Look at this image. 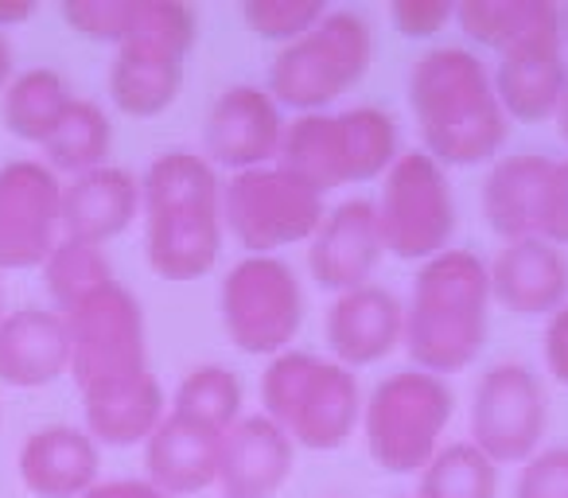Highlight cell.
I'll use <instances>...</instances> for the list:
<instances>
[{
    "label": "cell",
    "mask_w": 568,
    "mask_h": 498,
    "mask_svg": "<svg viewBox=\"0 0 568 498\" xmlns=\"http://www.w3.org/2000/svg\"><path fill=\"white\" fill-rule=\"evenodd\" d=\"M409 110L425 152L440 167H471L498 156L510 118L487 63L467 48H433L409 71Z\"/></svg>",
    "instance_id": "6da1fadb"
},
{
    "label": "cell",
    "mask_w": 568,
    "mask_h": 498,
    "mask_svg": "<svg viewBox=\"0 0 568 498\" xmlns=\"http://www.w3.org/2000/svg\"><path fill=\"white\" fill-rule=\"evenodd\" d=\"M149 214V265L164 281H195L222 254V183L195 152H164L141 180Z\"/></svg>",
    "instance_id": "7a4b0ae2"
},
{
    "label": "cell",
    "mask_w": 568,
    "mask_h": 498,
    "mask_svg": "<svg viewBox=\"0 0 568 498\" xmlns=\"http://www.w3.org/2000/svg\"><path fill=\"white\" fill-rule=\"evenodd\" d=\"M487 265L471 250H444L425 262L405 308V350L425 374H456L479 358L490 319Z\"/></svg>",
    "instance_id": "3957f363"
},
{
    "label": "cell",
    "mask_w": 568,
    "mask_h": 498,
    "mask_svg": "<svg viewBox=\"0 0 568 498\" xmlns=\"http://www.w3.org/2000/svg\"><path fill=\"white\" fill-rule=\"evenodd\" d=\"M261 405L288 440L312 451L343 448L363 417L355 374L308 350H284L265 366Z\"/></svg>",
    "instance_id": "277c9868"
},
{
    "label": "cell",
    "mask_w": 568,
    "mask_h": 498,
    "mask_svg": "<svg viewBox=\"0 0 568 498\" xmlns=\"http://www.w3.org/2000/svg\"><path fill=\"white\" fill-rule=\"evenodd\" d=\"M374 59V35L358 12H324L312 32L284 43L268 67V94L276 105L301 113H324L351 87L366 79Z\"/></svg>",
    "instance_id": "5b68a950"
},
{
    "label": "cell",
    "mask_w": 568,
    "mask_h": 498,
    "mask_svg": "<svg viewBox=\"0 0 568 498\" xmlns=\"http://www.w3.org/2000/svg\"><path fill=\"white\" fill-rule=\"evenodd\" d=\"M456 397L448 382L425 370H397L378 382L363 405V433L371 459L389 475H417L440 451Z\"/></svg>",
    "instance_id": "8992f818"
},
{
    "label": "cell",
    "mask_w": 568,
    "mask_h": 498,
    "mask_svg": "<svg viewBox=\"0 0 568 498\" xmlns=\"http://www.w3.org/2000/svg\"><path fill=\"white\" fill-rule=\"evenodd\" d=\"M382 250L402 262H433L456 234V199L444 167L425 149L402 152L374 203Z\"/></svg>",
    "instance_id": "52a82bcc"
},
{
    "label": "cell",
    "mask_w": 568,
    "mask_h": 498,
    "mask_svg": "<svg viewBox=\"0 0 568 498\" xmlns=\"http://www.w3.org/2000/svg\"><path fill=\"white\" fill-rule=\"evenodd\" d=\"M324 222V195L284 167H253L222 187V226L250 257H273L293 242H312Z\"/></svg>",
    "instance_id": "ba28073f"
},
{
    "label": "cell",
    "mask_w": 568,
    "mask_h": 498,
    "mask_svg": "<svg viewBox=\"0 0 568 498\" xmlns=\"http://www.w3.org/2000/svg\"><path fill=\"white\" fill-rule=\"evenodd\" d=\"M63 319L71 335V378L82 397L121 386L136 374H149L144 312L136 296L118 281L63 312Z\"/></svg>",
    "instance_id": "9c48e42d"
},
{
    "label": "cell",
    "mask_w": 568,
    "mask_h": 498,
    "mask_svg": "<svg viewBox=\"0 0 568 498\" xmlns=\"http://www.w3.org/2000/svg\"><path fill=\"white\" fill-rule=\"evenodd\" d=\"M222 327L242 355H284L304 324V288L281 257H242L222 277Z\"/></svg>",
    "instance_id": "30bf717a"
},
{
    "label": "cell",
    "mask_w": 568,
    "mask_h": 498,
    "mask_svg": "<svg viewBox=\"0 0 568 498\" xmlns=\"http://www.w3.org/2000/svg\"><path fill=\"white\" fill-rule=\"evenodd\" d=\"M549 428V402L537 374L521 363H498L471 397V444L495 464H526Z\"/></svg>",
    "instance_id": "8fae6325"
},
{
    "label": "cell",
    "mask_w": 568,
    "mask_h": 498,
    "mask_svg": "<svg viewBox=\"0 0 568 498\" xmlns=\"http://www.w3.org/2000/svg\"><path fill=\"white\" fill-rule=\"evenodd\" d=\"M63 183L40 160L0 167V270L43 265L59 242Z\"/></svg>",
    "instance_id": "7c38bea8"
},
{
    "label": "cell",
    "mask_w": 568,
    "mask_h": 498,
    "mask_svg": "<svg viewBox=\"0 0 568 498\" xmlns=\"http://www.w3.org/2000/svg\"><path fill=\"white\" fill-rule=\"evenodd\" d=\"M495 94L506 118L514 121H545L557 118V105L568 87L565 67V32H560V9L552 4L518 43L498 55Z\"/></svg>",
    "instance_id": "4fadbf2b"
},
{
    "label": "cell",
    "mask_w": 568,
    "mask_h": 498,
    "mask_svg": "<svg viewBox=\"0 0 568 498\" xmlns=\"http://www.w3.org/2000/svg\"><path fill=\"white\" fill-rule=\"evenodd\" d=\"M206 156L230 172H253L276 160L284 141L281 105L261 87H230L206 113Z\"/></svg>",
    "instance_id": "5bb4252c"
},
{
    "label": "cell",
    "mask_w": 568,
    "mask_h": 498,
    "mask_svg": "<svg viewBox=\"0 0 568 498\" xmlns=\"http://www.w3.org/2000/svg\"><path fill=\"white\" fill-rule=\"evenodd\" d=\"M382 250L378 214L371 199H347L335 211L324 214L320 230L308 242V270L320 288L351 293L371 281Z\"/></svg>",
    "instance_id": "9a60e30c"
},
{
    "label": "cell",
    "mask_w": 568,
    "mask_h": 498,
    "mask_svg": "<svg viewBox=\"0 0 568 498\" xmlns=\"http://www.w3.org/2000/svg\"><path fill=\"white\" fill-rule=\"evenodd\" d=\"M490 301L514 316H552L568 301V257L545 237L506 242L487 265Z\"/></svg>",
    "instance_id": "2e32d148"
},
{
    "label": "cell",
    "mask_w": 568,
    "mask_h": 498,
    "mask_svg": "<svg viewBox=\"0 0 568 498\" xmlns=\"http://www.w3.org/2000/svg\"><path fill=\"white\" fill-rule=\"evenodd\" d=\"M405 339V308L389 288L363 285L339 293L327 308V347L335 363L355 370L374 366L397 350Z\"/></svg>",
    "instance_id": "e0dca14e"
},
{
    "label": "cell",
    "mask_w": 568,
    "mask_h": 498,
    "mask_svg": "<svg viewBox=\"0 0 568 498\" xmlns=\"http://www.w3.org/2000/svg\"><path fill=\"white\" fill-rule=\"evenodd\" d=\"M296 459V444L265 417H242L230 433H222L219 490L222 498H273L288 482Z\"/></svg>",
    "instance_id": "ac0fdd59"
},
{
    "label": "cell",
    "mask_w": 568,
    "mask_h": 498,
    "mask_svg": "<svg viewBox=\"0 0 568 498\" xmlns=\"http://www.w3.org/2000/svg\"><path fill=\"white\" fill-rule=\"evenodd\" d=\"M141 211V183L125 167H94L74 175L63 187L59 203V226L63 237L87 245H102L110 237L125 234Z\"/></svg>",
    "instance_id": "d6986e66"
},
{
    "label": "cell",
    "mask_w": 568,
    "mask_h": 498,
    "mask_svg": "<svg viewBox=\"0 0 568 498\" xmlns=\"http://www.w3.org/2000/svg\"><path fill=\"white\" fill-rule=\"evenodd\" d=\"M219 456H222V433L168 413L156 425V433L144 440V467L149 482L164 495H195L219 482Z\"/></svg>",
    "instance_id": "ffe728a7"
},
{
    "label": "cell",
    "mask_w": 568,
    "mask_h": 498,
    "mask_svg": "<svg viewBox=\"0 0 568 498\" xmlns=\"http://www.w3.org/2000/svg\"><path fill=\"white\" fill-rule=\"evenodd\" d=\"M71 370V335L59 312L20 308L0 319V382L17 389L51 386Z\"/></svg>",
    "instance_id": "44dd1931"
},
{
    "label": "cell",
    "mask_w": 568,
    "mask_h": 498,
    "mask_svg": "<svg viewBox=\"0 0 568 498\" xmlns=\"http://www.w3.org/2000/svg\"><path fill=\"white\" fill-rule=\"evenodd\" d=\"M20 479L40 498H79L98 482V444L82 428L48 425L20 448Z\"/></svg>",
    "instance_id": "7402d4cb"
},
{
    "label": "cell",
    "mask_w": 568,
    "mask_h": 498,
    "mask_svg": "<svg viewBox=\"0 0 568 498\" xmlns=\"http://www.w3.org/2000/svg\"><path fill=\"white\" fill-rule=\"evenodd\" d=\"M552 160L537 152H518L490 167L483 183V214L503 242L537 237V214H541L545 183H549Z\"/></svg>",
    "instance_id": "603a6c76"
},
{
    "label": "cell",
    "mask_w": 568,
    "mask_h": 498,
    "mask_svg": "<svg viewBox=\"0 0 568 498\" xmlns=\"http://www.w3.org/2000/svg\"><path fill=\"white\" fill-rule=\"evenodd\" d=\"M183 59L149 43H121L110 63V98L129 118H156L180 98Z\"/></svg>",
    "instance_id": "cb8c5ba5"
},
{
    "label": "cell",
    "mask_w": 568,
    "mask_h": 498,
    "mask_svg": "<svg viewBox=\"0 0 568 498\" xmlns=\"http://www.w3.org/2000/svg\"><path fill=\"white\" fill-rule=\"evenodd\" d=\"M87 402V436L90 440L113 444V448H129L141 444L156 433V425L168 417L164 413V389L149 374L110 386L102 394L82 397Z\"/></svg>",
    "instance_id": "d4e9b609"
},
{
    "label": "cell",
    "mask_w": 568,
    "mask_h": 498,
    "mask_svg": "<svg viewBox=\"0 0 568 498\" xmlns=\"http://www.w3.org/2000/svg\"><path fill=\"white\" fill-rule=\"evenodd\" d=\"M276 167L301 175L320 195H327L335 187H347L339 118L335 113H301L293 125H284Z\"/></svg>",
    "instance_id": "484cf974"
},
{
    "label": "cell",
    "mask_w": 568,
    "mask_h": 498,
    "mask_svg": "<svg viewBox=\"0 0 568 498\" xmlns=\"http://www.w3.org/2000/svg\"><path fill=\"white\" fill-rule=\"evenodd\" d=\"M110 144H113V129L110 118L102 113V105L74 98L63 118H59V125L51 129V136L43 141V156H48L51 172L82 175V172H94V167H105Z\"/></svg>",
    "instance_id": "4316f807"
},
{
    "label": "cell",
    "mask_w": 568,
    "mask_h": 498,
    "mask_svg": "<svg viewBox=\"0 0 568 498\" xmlns=\"http://www.w3.org/2000/svg\"><path fill=\"white\" fill-rule=\"evenodd\" d=\"M71 102L74 98L63 74L40 67V71H28L9 82V90H4V125L20 141L43 144Z\"/></svg>",
    "instance_id": "83f0119b"
},
{
    "label": "cell",
    "mask_w": 568,
    "mask_h": 498,
    "mask_svg": "<svg viewBox=\"0 0 568 498\" xmlns=\"http://www.w3.org/2000/svg\"><path fill=\"white\" fill-rule=\"evenodd\" d=\"M343 133V164H347V183L378 180L394 167L397 152V121L386 110L374 105H355V110L335 113Z\"/></svg>",
    "instance_id": "f1b7e54d"
},
{
    "label": "cell",
    "mask_w": 568,
    "mask_h": 498,
    "mask_svg": "<svg viewBox=\"0 0 568 498\" xmlns=\"http://www.w3.org/2000/svg\"><path fill=\"white\" fill-rule=\"evenodd\" d=\"M498 464L487 459L471 440L440 448L420 471L417 498H495Z\"/></svg>",
    "instance_id": "f546056e"
},
{
    "label": "cell",
    "mask_w": 568,
    "mask_h": 498,
    "mask_svg": "<svg viewBox=\"0 0 568 498\" xmlns=\"http://www.w3.org/2000/svg\"><path fill=\"white\" fill-rule=\"evenodd\" d=\"M43 281H48L51 301L63 312H71L74 304H82L87 296L113 285V270H110V262H105L102 245L63 237V242H55L48 262H43Z\"/></svg>",
    "instance_id": "4dcf8cb0"
},
{
    "label": "cell",
    "mask_w": 568,
    "mask_h": 498,
    "mask_svg": "<svg viewBox=\"0 0 568 498\" xmlns=\"http://www.w3.org/2000/svg\"><path fill=\"white\" fill-rule=\"evenodd\" d=\"M549 9L552 0H464V4H456V20L467 40L503 55Z\"/></svg>",
    "instance_id": "1f68e13d"
},
{
    "label": "cell",
    "mask_w": 568,
    "mask_h": 498,
    "mask_svg": "<svg viewBox=\"0 0 568 498\" xmlns=\"http://www.w3.org/2000/svg\"><path fill=\"white\" fill-rule=\"evenodd\" d=\"M214 433H230L242 420V382L226 366H195L175 389V409Z\"/></svg>",
    "instance_id": "d6a6232c"
},
{
    "label": "cell",
    "mask_w": 568,
    "mask_h": 498,
    "mask_svg": "<svg viewBox=\"0 0 568 498\" xmlns=\"http://www.w3.org/2000/svg\"><path fill=\"white\" fill-rule=\"evenodd\" d=\"M324 0H245V24L257 40L293 43L324 20Z\"/></svg>",
    "instance_id": "836d02e7"
},
{
    "label": "cell",
    "mask_w": 568,
    "mask_h": 498,
    "mask_svg": "<svg viewBox=\"0 0 568 498\" xmlns=\"http://www.w3.org/2000/svg\"><path fill=\"white\" fill-rule=\"evenodd\" d=\"M136 17V0H67L63 20L79 35L98 43H125Z\"/></svg>",
    "instance_id": "e575fe53"
},
{
    "label": "cell",
    "mask_w": 568,
    "mask_h": 498,
    "mask_svg": "<svg viewBox=\"0 0 568 498\" xmlns=\"http://www.w3.org/2000/svg\"><path fill=\"white\" fill-rule=\"evenodd\" d=\"M514 498H568V448H549L526 459Z\"/></svg>",
    "instance_id": "d590c367"
},
{
    "label": "cell",
    "mask_w": 568,
    "mask_h": 498,
    "mask_svg": "<svg viewBox=\"0 0 568 498\" xmlns=\"http://www.w3.org/2000/svg\"><path fill=\"white\" fill-rule=\"evenodd\" d=\"M537 237L565 250L568 245V160H552L549 183H545L541 214H537Z\"/></svg>",
    "instance_id": "8d00e7d4"
},
{
    "label": "cell",
    "mask_w": 568,
    "mask_h": 498,
    "mask_svg": "<svg viewBox=\"0 0 568 498\" xmlns=\"http://www.w3.org/2000/svg\"><path fill=\"white\" fill-rule=\"evenodd\" d=\"M389 17H394L397 32L405 40H428V35L440 32L448 20H456V4L452 0H394L389 4Z\"/></svg>",
    "instance_id": "74e56055"
},
{
    "label": "cell",
    "mask_w": 568,
    "mask_h": 498,
    "mask_svg": "<svg viewBox=\"0 0 568 498\" xmlns=\"http://www.w3.org/2000/svg\"><path fill=\"white\" fill-rule=\"evenodd\" d=\"M545 363H549V374L568 386V304L560 312L549 316V327H545Z\"/></svg>",
    "instance_id": "f35d334b"
},
{
    "label": "cell",
    "mask_w": 568,
    "mask_h": 498,
    "mask_svg": "<svg viewBox=\"0 0 568 498\" xmlns=\"http://www.w3.org/2000/svg\"><path fill=\"white\" fill-rule=\"evenodd\" d=\"M79 498H172V495L152 487L149 479H113V482H94V487Z\"/></svg>",
    "instance_id": "ab89813d"
},
{
    "label": "cell",
    "mask_w": 568,
    "mask_h": 498,
    "mask_svg": "<svg viewBox=\"0 0 568 498\" xmlns=\"http://www.w3.org/2000/svg\"><path fill=\"white\" fill-rule=\"evenodd\" d=\"M36 17V0H17V4H0V28L20 24V20Z\"/></svg>",
    "instance_id": "60d3db41"
},
{
    "label": "cell",
    "mask_w": 568,
    "mask_h": 498,
    "mask_svg": "<svg viewBox=\"0 0 568 498\" xmlns=\"http://www.w3.org/2000/svg\"><path fill=\"white\" fill-rule=\"evenodd\" d=\"M9 79H12V43L0 32V90L9 87Z\"/></svg>",
    "instance_id": "b9f144b4"
},
{
    "label": "cell",
    "mask_w": 568,
    "mask_h": 498,
    "mask_svg": "<svg viewBox=\"0 0 568 498\" xmlns=\"http://www.w3.org/2000/svg\"><path fill=\"white\" fill-rule=\"evenodd\" d=\"M557 133H560V141L568 144V87H565V98H560V105H557Z\"/></svg>",
    "instance_id": "7bdbcfd3"
},
{
    "label": "cell",
    "mask_w": 568,
    "mask_h": 498,
    "mask_svg": "<svg viewBox=\"0 0 568 498\" xmlns=\"http://www.w3.org/2000/svg\"><path fill=\"white\" fill-rule=\"evenodd\" d=\"M560 32H565V40H568V12L560 17Z\"/></svg>",
    "instance_id": "ee69618b"
},
{
    "label": "cell",
    "mask_w": 568,
    "mask_h": 498,
    "mask_svg": "<svg viewBox=\"0 0 568 498\" xmlns=\"http://www.w3.org/2000/svg\"><path fill=\"white\" fill-rule=\"evenodd\" d=\"M0 304H4V293H0ZM0 319H4V316H0Z\"/></svg>",
    "instance_id": "f6af8a7d"
}]
</instances>
